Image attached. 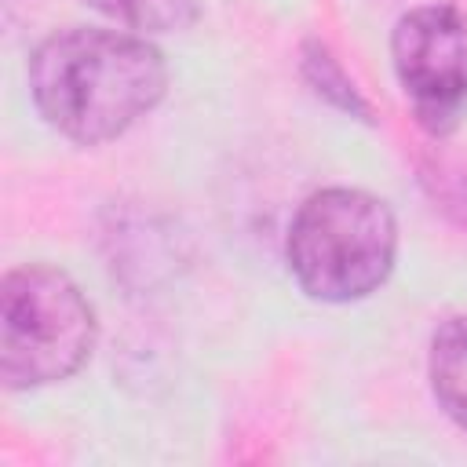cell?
<instances>
[{
  "label": "cell",
  "instance_id": "2",
  "mask_svg": "<svg viewBox=\"0 0 467 467\" xmlns=\"http://www.w3.org/2000/svg\"><path fill=\"white\" fill-rule=\"evenodd\" d=\"M394 244V215L379 197L332 186L299 204L288 226V266L314 299L347 303L383 285Z\"/></svg>",
  "mask_w": 467,
  "mask_h": 467
},
{
  "label": "cell",
  "instance_id": "3",
  "mask_svg": "<svg viewBox=\"0 0 467 467\" xmlns=\"http://www.w3.org/2000/svg\"><path fill=\"white\" fill-rule=\"evenodd\" d=\"M95 343V314L84 292L55 266H15L0 281V376L26 390L66 379Z\"/></svg>",
  "mask_w": 467,
  "mask_h": 467
},
{
  "label": "cell",
  "instance_id": "7",
  "mask_svg": "<svg viewBox=\"0 0 467 467\" xmlns=\"http://www.w3.org/2000/svg\"><path fill=\"white\" fill-rule=\"evenodd\" d=\"M306 73H310V80L317 84V91L321 95H328L336 106H343V109H354V113H368L365 109V102L358 99V91H354V84L343 77V69L336 66V58L325 51V47H310L306 51Z\"/></svg>",
  "mask_w": 467,
  "mask_h": 467
},
{
  "label": "cell",
  "instance_id": "6",
  "mask_svg": "<svg viewBox=\"0 0 467 467\" xmlns=\"http://www.w3.org/2000/svg\"><path fill=\"white\" fill-rule=\"evenodd\" d=\"M84 4L117 18L120 26L146 29V33L186 29L197 18V0H84Z\"/></svg>",
  "mask_w": 467,
  "mask_h": 467
},
{
  "label": "cell",
  "instance_id": "8",
  "mask_svg": "<svg viewBox=\"0 0 467 467\" xmlns=\"http://www.w3.org/2000/svg\"><path fill=\"white\" fill-rule=\"evenodd\" d=\"M460 204H463V219H467V182H463V201Z\"/></svg>",
  "mask_w": 467,
  "mask_h": 467
},
{
  "label": "cell",
  "instance_id": "4",
  "mask_svg": "<svg viewBox=\"0 0 467 467\" xmlns=\"http://www.w3.org/2000/svg\"><path fill=\"white\" fill-rule=\"evenodd\" d=\"M390 55L416 120L445 135L467 106V15L445 4L401 15Z\"/></svg>",
  "mask_w": 467,
  "mask_h": 467
},
{
  "label": "cell",
  "instance_id": "1",
  "mask_svg": "<svg viewBox=\"0 0 467 467\" xmlns=\"http://www.w3.org/2000/svg\"><path fill=\"white\" fill-rule=\"evenodd\" d=\"M168 84L157 47L109 29H62L29 58L36 109L66 139L95 146L150 113Z\"/></svg>",
  "mask_w": 467,
  "mask_h": 467
},
{
  "label": "cell",
  "instance_id": "5",
  "mask_svg": "<svg viewBox=\"0 0 467 467\" xmlns=\"http://www.w3.org/2000/svg\"><path fill=\"white\" fill-rule=\"evenodd\" d=\"M431 387L445 416L467 431V314L449 317L431 339Z\"/></svg>",
  "mask_w": 467,
  "mask_h": 467
}]
</instances>
